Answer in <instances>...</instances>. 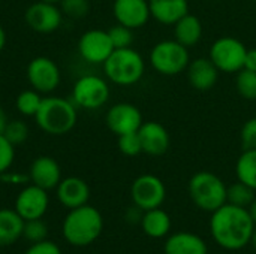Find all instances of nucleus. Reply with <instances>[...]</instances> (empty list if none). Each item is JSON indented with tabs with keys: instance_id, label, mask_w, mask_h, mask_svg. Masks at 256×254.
<instances>
[{
	"instance_id": "22",
	"label": "nucleus",
	"mask_w": 256,
	"mask_h": 254,
	"mask_svg": "<svg viewBox=\"0 0 256 254\" xmlns=\"http://www.w3.org/2000/svg\"><path fill=\"white\" fill-rule=\"evenodd\" d=\"M174 39L186 48L195 46L202 39V22L196 15L186 13L174 24Z\"/></svg>"
},
{
	"instance_id": "5",
	"label": "nucleus",
	"mask_w": 256,
	"mask_h": 254,
	"mask_svg": "<svg viewBox=\"0 0 256 254\" xmlns=\"http://www.w3.org/2000/svg\"><path fill=\"white\" fill-rule=\"evenodd\" d=\"M189 196L192 202L202 211L213 213L226 204V189L220 177L213 172L201 171L189 180Z\"/></svg>"
},
{
	"instance_id": "34",
	"label": "nucleus",
	"mask_w": 256,
	"mask_h": 254,
	"mask_svg": "<svg viewBox=\"0 0 256 254\" xmlns=\"http://www.w3.org/2000/svg\"><path fill=\"white\" fill-rule=\"evenodd\" d=\"M14 160H15V147L3 135H0V175L10 169Z\"/></svg>"
},
{
	"instance_id": "4",
	"label": "nucleus",
	"mask_w": 256,
	"mask_h": 254,
	"mask_svg": "<svg viewBox=\"0 0 256 254\" xmlns=\"http://www.w3.org/2000/svg\"><path fill=\"white\" fill-rule=\"evenodd\" d=\"M102 67L110 82L120 87H130L140 82L144 76L146 60L132 46L118 48L111 52Z\"/></svg>"
},
{
	"instance_id": "3",
	"label": "nucleus",
	"mask_w": 256,
	"mask_h": 254,
	"mask_svg": "<svg viewBox=\"0 0 256 254\" xmlns=\"http://www.w3.org/2000/svg\"><path fill=\"white\" fill-rule=\"evenodd\" d=\"M34 120L39 129L51 136L66 135L75 127L78 121L76 105L66 97H44L40 108L34 115Z\"/></svg>"
},
{
	"instance_id": "31",
	"label": "nucleus",
	"mask_w": 256,
	"mask_h": 254,
	"mask_svg": "<svg viewBox=\"0 0 256 254\" xmlns=\"http://www.w3.org/2000/svg\"><path fill=\"white\" fill-rule=\"evenodd\" d=\"M108 34H110V39L116 49L129 48L134 43V30L126 25H122L118 22L108 30Z\"/></svg>"
},
{
	"instance_id": "36",
	"label": "nucleus",
	"mask_w": 256,
	"mask_h": 254,
	"mask_svg": "<svg viewBox=\"0 0 256 254\" xmlns=\"http://www.w3.org/2000/svg\"><path fill=\"white\" fill-rule=\"evenodd\" d=\"M24 254H62V250L56 243L44 240L39 243H33Z\"/></svg>"
},
{
	"instance_id": "42",
	"label": "nucleus",
	"mask_w": 256,
	"mask_h": 254,
	"mask_svg": "<svg viewBox=\"0 0 256 254\" xmlns=\"http://www.w3.org/2000/svg\"><path fill=\"white\" fill-rule=\"evenodd\" d=\"M250 244L254 246V249H255V250H256V226H255V229H254L252 238H250Z\"/></svg>"
},
{
	"instance_id": "39",
	"label": "nucleus",
	"mask_w": 256,
	"mask_h": 254,
	"mask_svg": "<svg viewBox=\"0 0 256 254\" xmlns=\"http://www.w3.org/2000/svg\"><path fill=\"white\" fill-rule=\"evenodd\" d=\"M8 123H9L8 115H6L4 109L0 106V135H3V132H4V129H6V126H8Z\"/></svg>"
},
{
	"instance_id": "7",
	"label": "nucleus",
	"mask_w": 256,
	"mask_h": 254,
	"mask_svg": "<svg viewBox=\"0 0 256 254\" xmlns=\"http://www.w3.org/2000/svg\"><path fill=\"white\" fill-rule=\"evenodd\" d=\"M110 84L99 75H82L72 87V102L87 111L102 108L110 99Z\"/></svg>"
},
{
	"instance_id": "32",
	"label": "nucleus",
	"mask_w": 256,
	"mask_h": 254,
	"mask_svg": "<svg viewBox=\"0 0 256 254\" xmlns=\"http://www.w3.org/2000/svg\"><path fill=\"white\" fill-rule=\"evenodd\" d=\"M117 145L122 154L128 156V157H135L138 154L142 153V147H141V139L138 132H132V133H126L122 136H117Z\"/></svg>"
},
{
	"instance_id": "2",
	"label": "nucleus",
	"mask_w": 256,
	"mask_h": 254,
	"mask_svg": "<svg viewBox=\"0 0 256 254\" xmlns=\"http://www.w3.org/2000/svg\"><path fill=\"white\" fill-rule=\"evenodd\" d=\"M102 229V214L88 204L69 210L62 226L63 238L74 247L90 246L100 237Z\"/></svg>"
},
{
	"instance_id": "19",
	"label": "nucleus",
	"mask_w": 256,
	"mask_h": 254,
	"mask_svg": "<svg viewBox=\"0 0 256 254\" xmlns=\"http://www.w3.org/2000/svg\"><path fill=\"white\" fill-rule=\"evenodd\" d=\"M56 195L58 202L64 208L74 210L88 202L90 187L80 177H68V178H62V181L56 187Z\"/></svg>"
},
{
	"instance_id": "17",
	"label": "nucleus",
	"mask_w": 256,
	"mask_h": 254,
	"mask_svg": "<svg viewBox=\"0 0 256 254\" xmlns=\"http://www.w3.org/2000/svg\"><path fill=\"white\" fill-rule=\"evenodd\" d=\"M30 183L50 192L58 186L62 181V169L56 159L50 156L36 157L28 168Z\"/></svg>"
},
{
	"instance_id": "27",
	"label": "nucleus",
	"mask_w": 256,
	"mask_h": 254,
	"mask_svg": "<svg viewBox=\"0 0 256 254\" xmlns=\"http://www.w3.org/2000/svg\"><path fill=\"white\" fill-rule=\"evenodd\" d=\"M42 96L39 91L30 88V90H22L15 100V108L16 111L24 115V117H34L38 109L40 108L42 103Z\"/></svg>"
},
{
	"instance_id": "37",
	"label": "nucleus",
	"mask_w": 256,
	"mask_h": 254,
	"mask_svg": "<svg viewBox=\"0 0 256 254\" xmlns=\"http://www.w3.org/2000/svg\"><path fill=\"white\" fill-rule=\"evenodd\" d=\"M0 180H2L3 183L14 184V186L26 184L27 181H30L28 175H22V174H16V172H9V171H6L4 174H2V175H0Z\"/></svg>"
},
{
	"instance_id": "13",
	"label": "nucleus",
	"mask_w": 256,
	"mask_h": 254,
	"mask_svg": "<svg viewBox=\"0 0 256 254\" xmlns=\"http://www.w3.org/2000/svg\"><path fill=\"white\" fill-rule=\"evenodd\" d=\"M105 123H106V127L116 136H122L126 133L138 132L144 120L138 106L128 103V102H120V103L112 105L106 111Z\"/></svg>"
},
{
	"instance_id": "12",
	"label": "nucleus",
	"mask_w": 256,
	"mask_h": 254,
	"mask_svg": "<svg viewBox=\"0 0 256 254\" xmlns=\"http://www.w3.org/2000/svg\"><path fill=\"white\" fill-rule=\"evenodd\" d=\"M63 19V13L57 3L38 0L32 3L24 13L26 24L36 33H52L56 31Z\"/></svg>"
},
{
	"instance_id": "14",
	"label": "nucleus",
	"mask_w": 256,
	"mask_h": 254,
	"mask_svg": "<svg viewBox=\"0 0 256 254\" xmlns=\"http://www.w3.org/2000/svg\"><path fill=\"white\" fill-rule=\"evenodd\" d=\"M50 207V196L48 192L30 184L26 186L15 199V211L20 214V217L27 222V220H36L42 219Z\"/></svg>"
},
{
	"instance_id": "8",
	"label": "nucleus",
	"mask_w": 256,
	"mask_h": 254,
	"mask_svg": "<svg viewBox=\"0 0 256 254\" xmlns=\"http://www.w3.org/2000/svg\"><path fill=\"white\" fill-rule=\"evenodd\" d=\"M248 48L246 45L232 36L218 37L208 52V58L222 73H237L244 67Z\"/></svg>"
},
{
	"instance_id": "43",
	"label": "nucleus",
	"mask_w": 256,
	"mask_h": 254,
	"mask_svg": "<svg viewBox=\"0 0 256 254\" xmlns=\"http://www.w3.org/2000/svg\"><path fill=\"white\" fill-rule=\"evenodd\" d=\"M44 1H50V3H58L60 0H44Z\"/></svg>"
},
{
	"instance_id": "11",
	"label": "nucleus",
	"mask_w": 256,
	"mask_h": 254,
	"mask_svg": "<svg viewBox=\"0 0 256 254\" xmlns=\"http://www.w3.org/2000/svg\"><path fill=\"white\" fill-rule=\"evenodd\" d=\"M114 49L108 30L92 28L78 39V52L90 64H104Z\"/></svg>"
},
{
	"instance_id": "41",
	"label": "nucleus",
	"mask_w": 256,
	"mask_h": 254,
	"mask_svg": "<svg viewBox=\"0 0 256 254\" xmlns=\"http://www.w3.org/2000/svg\"><path fill=\"white\" fill-rule=\"evenodd\" d=\"M248 210H249V214H250V217H252V220H254V223H255L256 226V198L254 199V202L250 204V207Z\"/></svg>"
},
{
	"instance_id": "16",
	"label": "nucleus",
	"mask_w": 256,
	"mask_h": 254,
	"mask_svg": "<svg viewBox=\"0 0 256 254\" xmlns=\"http://www.w3.org/2000/svg\"><path fill=\"white\" fill-rule=\"evenodd\" d=\"M138 135L141 139L142 153L153 157L164 156L171 145V136L166 127L159 121H144L138 130Z\"/></svg>"
},
{
	"instance_id": "15",
	"label": "nucleus",
	"mask_w": 256,
	"mask_h": 254,
	"mask_svg": "<svg viewBox=\"0 0 256 254\" xmlns=\"http://www.w3.org/2000/svg\"><path fill=\"white\" fill-rule=\"evenodd\" d=\"M112 15L118 24L132 30L144 27L152 18L148 0H114Z\"/></svg>"
},
{
	"instance_id": "33",
	"label": "nucleus",
	"mask_w": 256,
	"mask_h": 254,
	"mask_svg": "<svg viewBox=\"0 0 256 254\" xmlns=\"http://www.w3.org/2000/svg\"><path fill=\"white\" fill-rule=\"evenodd\" d=\"M48 235V226L45 225V222L42 219H36V220H27L24 222V231H22V237L33 243H39L46 240Z\"/></svg>"
},
{
	"instance_id": "28",
	"label": "nucleus",
	"mask_w": 256,
	"mask_h": 254,
	"mask_svg": "<svg viewBox=\"0 0 256 254\" xmlns=\"http://www.w3.org/2000/svg\"><path fill=\"white\" fill-rule=\"evenodd\" d=\"M236 88L243 99L256 100V72L244 67L240 72H237Z\"/></svg>"
},
{
	"instance_id": "18",
	"label": "nucleus",
	"mask_w": 256,
	"mask_h": 254,
	"mask_svg": "<svg viewBox=\"0 0 256 254\" xmlns=\"http://www.w3.org/2000/svg\"><path fill=\"white\" fill-rule=\"evenodd\" d=\"M219 69L208 57H198L190 60L186 75L188 81L192 88L198 91H208L212 90L219 79Z\"/></svg>"
},
{
	"instance_id": "40",
	"label": "nucleus",
	"mask_w": 256,
	"mask_h": 254,
	"mask_svg": "<svg viewBox=\"0 0 256 254\" xmlns=\"http://www.w3.org/2000/svg\"><path fill=\"white\" fill-rule=\"evenodd\" d=\"M4 45H6V31H4L3 25L0 24V51H3Z\"/></svg>"
},
{
	"instance_id": "9",
	"label": "nucleus",
	"mask_w": 256,
	"mask_h": 254,
	"mask_svg": "<svg viewBox=\"0 0 256 254\" xmlns=\"http://www.w3.org/2000/svg\"><path fill=\"white\" fill-rule=\"evenodd\" d=\"M130 198L134 205L140 210H154L165 202L166 187L159 177L153 174H144L134 180L130 186Z\"/></svg>"
},
{
	"instance_id": "24",
	"label": "nucleus",
	"mask_w": 256,
	"mask_h": 254,
	"mask_svg": "<svg viewBox=\"0 0 256 254\" xmlns=\"http://www.w3.org/2000/svg\"><path fill=\"white\" fill-rule=\"evenodd\" d=\"M141 228L150 238H164L171 231V217L160 207L144 211L141 219Z\"/></svg>"
},
{
	"instance_id": "6",
	"label": "nucleus",
	"mask_w": 256,
	"mask_h": 254,
	"mask_svg": "<svg viewBox=\"0 0 256 254\" xmlns=\"http://www.w3.org/2000/svg\"><path fill=\"white\" fill-rule=\"evenodd\" d=\"M150 66L164 76H177L186 72L190 63L189 48L176 39H165L158 42L148 55Z\"/></svg>"
},
{
	"instance_id": "1",
	"label": "nucleus",
	"mask_w": 256,
	"mask_h": 254,
	"mask_svg": "<svg viewBox=\"0 0 256 254\" xmlns=\"http://www.w3.org/2000/svg\"><path fill=\"white\" fill-rule=\"evenodd\" d=\"M255 223L248 208L225 204L212 213L210 232L218 246L225 250L237 252L244 249L252 238Z\"/></svg>"
},
{
	"instance_id": "20",
	"label": "nucleus",
	"mask_w": 256,
	"mask_h": 254,
	"mask_svg": "<svg viewBox=\"0 0 256 254\" xmlns=\"http://www.w3.org/2000/svg\"><path fill=\"white\" fill-rule=\"evenodd\" d=\"M150 15L162 25H174L189 13V0H148Z\"/></svg>"
},
{
	"instance_id": "35",
	"label": "nucleus",
	"mask_w": 256,
	"mask_h": 254,
	"mask_svg": "<svg viewBox=\"0 0 256 254\" xmlns=\"http://www.w3.org/2000/svg\"><path fill=\"white\" fill-rule=\"evenodd\" d=\"M240 141L243 150L256 148V117L249 118L240 130Z\"/></svg>"
},
{
	"instance_id": "10",
	"label": "nucleus",
	"mask_w": 256,
	"mask_h": 254,
	"mask_svg": "<svg viewBox=\"0 0 256 254\" xmlns=\"http://www.w3.org/2000/svg\"><path fill=\"white\" fill-rule=\"evenodd\" d=\"M27 81L32 88L39 91L40 94L52 93L62 81L60 67L50 57H34L27 66Z\"/></svg>"
},
{
	"instance_id": "23",
	"label": "nucleus",
	"mask_w": 256,
	"mask_h": 254,
	"mask_svg": "<svg viewBox=\"0 0 256 254\" xmlns=\"http://www.w3.org/2000/svg\"><path fill=\"white\" fill-rule=\"evenodd\" d=\"M24 220L15 210H0V249L12 246L22 237Z\"/></svg>"
},
{
	"instance_id": "30",
	"label": "nucleus",
	"mask_w": 256,
	"mask_h": 254,
	"mask_svg": "<svg viewBox=\"0 0 256 254\" xmlns=\"http://www.w3.org/2000/svg\"><path fill=\"white\" fill-rule=\"evenodd\" d=\"M3 136L14 145H21L27 141L28 138V127L24 121L21 120H12L8 123L4 132H3Z\"/></svg>"
},
{
	"instance_id": "26",
	"label": "nucleus",
	"mask_w": 256,
	"mask_h": 254,
	"mask_svg": "<svg viewBox=\"0 0 256 254\" xmlns=\"http://www.w3.org/2000/svg\"><path fill=\"white\" fill-rule=\"evenodd\" d=\"M256 190H254L252 187H249L248 184L237 181L231 186H228L226 189V202L242 207V208H249L250 204L254 202V199L256 198L255 195Z\"/></svg>"
},
{
	"instance_id": "25",
	"label": "nucleus",
	"mask_w": 256,
	"mask_h": 254,
	"mask_svg": "<svg viewBox=\"0 0 256 254\" xmlns=\"http://www.w3.org/2000/svg\"><path fill=\"white\" fill-rule=\"evenodd\" d=\"M237 180L256 190V148L243 150L236 163Z\"/></svg>"
},
{
	"instance_id": "29",
	"label": "nucleus",
	"mask_w": 256,
	"mask_h": 254,
	"mask_svg": "<svg viewBox=\"0 0 256 254\" xmlns=\"http://www.w3.org/2000/svg\"><path fill=\"white\" fill-rule=\"evenodd\" d=\"M58 4L62 13L72 19H81L90 12V0H60Z\"/></svg>"
},
{
	"instance_id": "38",
	"label": "nucleus",
	"mask_w": 256,
	"mask_h": 254,
	"mask_svg": "<svg viewBox=\"0 0 256 254\" xmlns=\"http://www.w3.org/2000/svg\"><path fill=\"white\" fill-rule=\"evenodd\" d=\"M244 69H249V70L256 72V48L248 49L246 58H244Z\"/></svg>"
},
{
	"instance_id": "44",
	"label": "nucleus",
	"mask_w": 256,
	"mask_h": 254,
	"mask_svg": "<svg viewBox=\"0 0 256 254\" xmlns=\"http://www.w3.org/2000/svg\"><path fill=\"white\" fill-rule=\"evenodd\" d=\"M250 1H256V0H250Z\"/></svg>"
},
{
	"instance_id": "21",
	"label": "nucleus",
	"mask_w": 256,
	"mask_h": 254,
	"mask_svg": "<svg viewBox=\"0 0 256 254\" xmlns=\"http://www.w3.org/2000/svg\"><path fill=\"white\" fill-rule=\"evenodd\" d=\"M164 252L165 254H208V247L201 237L192 232H177L168 237Z\"/></svg>"
}]
</instances>
